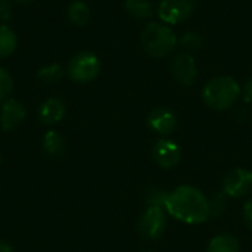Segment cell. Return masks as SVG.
Here are the masks:
<instances>
[{
  "mask_svg": "<svg viewBox=\"0 0 252 252\" xmlns=\"http://www.w3.org/2000/svg\"><path fill=\"white\" fill-rule=\"evenodd\" d=\"M165 211L186 224H199L210 219L208 198L193 186L174 189L168 196Z\"/></svg>",
  "mask_w": 252,
  "mask_h": 252,
  "instance_id": "1",
  "label": "cell"
},
{
  "mask_svg": "<svg viewBox=\"0 0 252 252\" xmlns=\"http://www.w3.org/2000/svg\"><path fill=\"white\" fill-rule=\"evenodd\" d=\"M140 43L143 50L149 56L165 58L176 50L179 38L170 28V25L164 22H149L142 30Z\"/></svg>",
  "mask_w": 252,
  "mask_h": 252,
  "instance_id": "2",
  "label": "cell"
},
{
  "mask_svg": "<svg viewBox=\"0 0 252 252\" xmlns=\"http://www.w3.org/2000/svg\"><path fill=\"white\" fill-rule=\"evenodd\" d=\"M241 86L238 81L227 75H219L211 78L202 90V99L205 105L214 111L229 109L241 96Z\"/></svg>",
  "mask_w": 252,
  "mask_h": 252,
  "instance_id": "3",
  "label": "cell"
},
{
  "mask_svg": "<svg viewBox=\"0 0 252 252\" xmlns=\"http://www.w3.org/2000/svg\"><path fill=\"white\" fill-rule=\"evenodd\" d=\"M100 72V61L92 52H81L75 55L68 65V74L75 83L93 81Z\"/></svg>",
  "mask_w": 252,
  "mask_h": 252,
  "instance_id": "4",
  "label": "cell"
},
{
  "mask_svg": "<svg viewBox=\"0 0 252 252\" xmlns=\"http://www.w3.org/2000/svg\"><path fill=\"white\" fill-rule=\"evenodd\" d=\"M167 211L161 207H146L139 219V233L145 239H159L167 229Z\"/></svg>",
  "mask_w": 252,
  "mask_h": 252,
  "instance_id": "5",
  "label": "cell"
},
{
  "mask_svg": "<svg viewBox=\"0 0 252 252\" xmlns=\"http://www.w3.org/2000/svg\"><path fill=\"white\" fill-rule=\"evenodd\" d=\"M198 0H161L158 16L167 25H177L188 21L196 9Z\"/></svg>",
  "mask_w": 252,
  "mask_h": 252,
  "instance_id": "6",
  "label": "cell"
},
{
  "mask_svg": "<svg viewBox=\"0 0 252 252\" xmlns=\"http://www.w3.org/2000/svg\"><path fill=\"white\" fill-rule=\"evenodd\" d=\"M170 72L174 81L183 87L192 86L198 78V65L190 53L182 52L171 59Z\"/></svg>",
  "mask_w": 252,
  "mask_h": 252,
  "instance_id": "7",
  "label": "cell"
},
{
  "mask_svg": "<svg viewBox=\"0 0 252 252\" xmlns=\"http://www.w3.org/2000/svg\"><path fill=\"white\" fill-rule=\"evenodd\" d=\"M223 193L229 198H242L252 190V171L235 168L223 179Z\"/></svg>",
  "mask_w": 252,
  "mask_h": 252,
  "instance_id": "8",
  "label": "cell"
},
{
  "mask_svg": "<svg viewBox=\"0 0 252 252\" xmlns=\"http://www.w3.org/2000/svg\"><path fill=\"white\" fill-rule=\"evenodd\" d=\"M152 159L154 162L164 168V170H170L179 165V162L182 161V151L179 148V145L170 139H159L152 145Z\"/></svg>",
  "mask_w": 252,
  "mask_h": 252,
  "instance_id": "9",
  "label": "cell"
},
{
  "mask_svg": "<svg viewBox=\"0 0 252 252\" xmlns=\"http://www.w3.org/2000/svg\"><path fill=\"white\" fill-rule=\"evenodd\" d=\"M146 124L154 133L159 136H168L177 128V115L170 108L158 106L148 114Z\"/></svg>",
  "mask_w": 252,
  "mask_h": 252,
  "instance_id": "10",
  "label": "cell"
},
{
  "mask_svg": "<svg viewBox=\"0 0 252 252\" xmlns=\"http://www.w3.org/2000/svg\"><path fill=\"white\" fill-rule=\"evenodd\" d=\"M27 111L24 105L16 99H7L0 109V124L3 130H15L25 120Z\"/></svg>",
  "mask_w": 252,
  "mask_h": 252,
  "instance_id": "11",
  "label": "cell"
},
{
  "mask_svg": "<svg viewBox=\"0 0 252 252\" xmlns=\"http://www.w3.org/2000/svg\"><path fill=\"white\" fill-rule=\"evenodd\" d=\"M38 114L44 124H56L65 115V103L58 97H50L41 105Z\"/></svg>",
  "mask_w": 252,
  "mask_h": 252,
  "instance_id": "12",
  "label": "cell"
},
{
  "mask_svg": "<svg viewBox=\"0 0 252 252\" xmlns=\"http://www.w3.org/2000/svg\"><path fill=\"white\" fill-rule=\"evenodd\" d=\"M124 9L134 19H151L155 13L149 0H126Z\"/></svg>",
  "mask_w": 252,
  "mask_h": 252,
  "instance_id": "13",
  "label": "cell"
},
{
  "mask_svg": "<svg viewBox=\"0 0 252 252\" xmlns=\"http://www.w3.org/2000/svg\"><path fill=\"white\" fill-rule=\"evenodd\" d=\"M207 252H239V242L233 235L221 233L210 241Z\"/></svg>",
  "mask_w": 252,
  "mask_h": 252,
  "instance_id": "14",
  "label": "cell"
},
{
  "mask_svg": "<svg viewBox=\"0 0 252 252\" xmlns=\"http://www.w3.org/2000/svg\"><path fill=\"white\" fill-rule=\"evenodd\" d=\"M92 12L87 3L81 1V0H75L69 4L68 7V18L74 25L83 27L90 21Z\"/></svg>",
  "mask_w": 252,
  "mask_h": 252,
  "instance_id": "15",
  "label": "cell"
},
{
  "mask_svg": "<svg viewBox=\"0 0 252 252\" xmlns=\"http://www.w3.org/2000/svg\"><path fill=\"white\" fill-rule=\"evenodd\" d=\"M43 146H44V151L50 157H55V158L61 157L65 152V140H63V137L59 133L53 131V130H50V131H47L44 134Z\"/></svg>",
  "mask_w": 252,
  "mask_h": 252,
  "instance_id": "16",
  "label": "cell"
},
{
  "mask_svg": "<svg viewBox=\"0 0 252 252\" xmlns=\"http://www.w3.org/2000/svg\"><path fill=\"white\" fill-rule=\"evenodd\" d=\"M16 44L18 38L15 32L6 25H0V59L12 55L16 49Z\"/></svg>",
  "mask_w": 252,
  "mask_h": 252,
  "instance_id": "17",
  "label": "cell"
},
{
  "mask_svg": "<svg viewBox=\"0 0 252 252\" xmlns=\"http://www.w3.org/2000/svg\"><path fill=\"white\" fill-rule=\"evenodd\" d=\"M168 196H170V192H167L162 188L154 186V188H149L145 192V202H146L148 207H161V208H165L167 201H168Z\"/></svg>",
  "mask_w": 252,
  "mask_h": 252,
  "instance_id": "18",
  "label": "cell"
},
{
  "mask_svg": "<svg viewBox=\"0 0 252 252\" xmlns=\"http://www.w3.org/2000/svg\"><path fill=\"white\" fill-rule=\"evenodd\" d=\"M204 44V38L201 34L195 32V31H188L185 32L180 38H179V46L186 52V53H192V52H198Z\"/></svg>",
  "mask_w": 252,
  "mask_h": 252,
  "instance_id": "19",
  "label": "cell"
},
{
  "mask_svg": "<svg viewBox=\"0 0 252 252\" xmlns=\"http://www.w3.org/2000/svg\"><path fill=\"white\" fill-rule=\"evenodd\" d=\"M63 72H62V68L61 65L58 63H50V65H46L43 68L38 69L37 72V77L40 81L43 83H47V84H53L56 81H59L62 78Z\"/></svg>",
  "mask_w": 252,
  "mask_h": 252,
  "instance_id": "20",
  "label": "cell"
},
{
  "mask_svg": "<svg viewBox=\"0 0 252 252\" xmlns=\"http://www.w3.org/2000/svg\"><path fill=\"white\" fill-rule=\"evenodd\" d=\"M226 195L216 193L211 199H208V210H210V217H219L224 210H226Z\"/></svg>",
  "mask_w": 252,
  "mask_h": 252,
  "instance_id": "21",
  "label": "cell"
},
{
  "mask_svg": "<svg viewBox=\"0 0 252 252\" xmlns=\"http://www.w3.org/2000/svg\"><path fill=\"white\" fill-rule=\"evenodd\" d=\"M12 87H13V81L10 74L4 68H0V100H4L10 94Z\"/></svg>",
  "mask_w": 252,
  "mask_h": 252,
  "instance_id": "22",
  "label": "cell"
},
{
  "mask_svg": "<svg viewBox=\"0 0 252 252\" xmlns=\"http://www.w3.org/2000/svg\"><path fill=\"white\" fill-rule=\"evenodd\" d=\"M12 15L10 1L9 0H0V21H7Z\"/></svg>",
  "mask_w": 252,
  "mask_h": 252,
  "instance_id": "23",
  "label": "cell"
},
{
  "mask_svg": "<svg viewBox=\"0 0 252 252\" xmlns=\"http://www.w3.org/2000/svg\"><path fill=\"white\" fill-rule=\"evenodd\" d=\"M244 220H245V224L252 230V199H250L245 205H244Z\"/></svg>",
  "mask_w": 252,
  "mask_h": 252,
  "instance_id": "24",
  "label": "cell"
},
{
  "mask_svg": "<svg viewBox=\"0 0 252 252\" xmlns=\"http://www.w3.org/2000/svg\"><path fill=\"white\" fill-rule=\"evenodd\" d=\"M242 96H244L245 102L252 103V78H250V80L245 83V86H244V89H242Z\"/></svg>",
  "mask_w": 252,
  "mask_h": 252,
  "instance_id": "25",
  "label": "cell"
},
{
  "mask_svg": "<svg viewBox=\"0 0 252 252\" xmlns=\"http://www.w3.org/2000/svg\"><path fill=\"white\" fill-rule=\"evenodd\" d=\"M12 247H10V244L9 242H6V241H3V239H0V252H12Z\"/></svg>",
  "mask_w": 252,
  "mask_h": 252,
  "instance_id": "26",
  "label": "cell"
},
{
  "mask_svg": "<svg viewBox=\"0 0 252 252\" xmlns=\"http://www.w3.org/2000/svg\"><path fill=\"white\" fill-rule=\"evenodd\" d=\"M15 1H18V3H30L31 0H15Z\"/></svg>",
  "mask_w": 252,
  "mask_h": 252,
  "instance_id": "27",
  "label": "cell"
},
{
  "mask_svg": "<svg viewBox=\"0 0 252 252\" xmlns=\"http://www.w3.org/2000/svg\"><path fill=\"white\" fill-rule=\"evenodd\" d=\"M143 252H152V251H143Z\"/></svg>",
  "mask_w": 252,
  "mask_h": 252,
  "instance_id": "28",
  "label": "cell"
}]
</instances>
